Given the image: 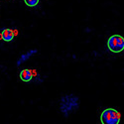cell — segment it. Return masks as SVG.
Here are the masks:
<instances>
[{
	"label": "cell",
	"instance_id": "obj_1",
	"mask_svg": "<svg viewBox=\"0 0 124 124\" xmlns=\"http://www.w3.org/2000/svg\"><path fill=\"white\" fill-rule=\"evenodd\" d=\"M79 107V99L75 94L64 95L60 100V109L65 117H69L70 113L76 112Z\"/></svg>",
	"mask_w": 124,
	"mask_h": 124
},
{
	"label": "cell",
	"instance_id": "obj_2",
	"mask_svg": "<svg viewBox=\"0 0 124 124\" xmlns=\"http://www.w3.org/2000/svg\"><path fill=\"white\" fill-rule=\"evenodd\" d=\"M120 113L114 108H106L100 114V121L102 124H119Z\"/></svg>",
	"mask_w": 124,
	"mask_h": 124
},
{
	"label": "cell",
	"instance_id": "obj_3",
	"mask_svg": "<svg viewBox=\"0 0 124 124\" xmlns=\"http://www.w3.org/2000/svg\"><path fill=\"white\" fill-rule=\"evenodd\" d=\"M107 48L112 53H120L124 50V39L120 35H113L107 41Z\"/></svg>",
	"mask_w": 124,
	"mask_h": 124
},
{
	"label": "cell",
	"instance_id": "obj_4",
	"mask_svg": "<svg viewBox=\"0 0 124 124\" xmlns=\"http://www.w3.org/2000/svg\"><path fill=\"white\" fill-rule=\"evenodd\" d=\"M20 78H21V80H23L25 82L30 81L31 79L33 78V73H32V70H29V69H25V70H21V73H20Z\"/></svg>",
	"mask_w": 124,
	"mask_h": 124
},
{
	"label": "cell",
	"instance_id": "obj_5",
	"mask_svg": "<svg viewBox=\"0 0 124 124\" xmlns=\"http://www.w3.org/2000/svg\"><path fill=\"white\" fill-rule=\"evenodd\" d=\"M36 53H37V50H31V51L28 52V53L23 54L21 57L18 59V61H17V66H18V67H19V66H21L23 63H25L27 60H29L31 57H32L34 54H36Z\"/></svg>",
	"mask_w": 124,
	"mask_h": 124
},
{
	"label": "cell",
	"instance_id": "obj_6",
	"mask_svg": "<svg viewBox=\"0 0 124 124\" xmlns=\"http://www.w3.org/2000/svg\"><path fill=\"white\" fill-rule=\"evenodd\" d=\"M1 37L5 42H10L14 38V32L11 29H4L1 33Z\"/></svg>",
	"mask_w": 124,
	"mask_h": 124
},
{
	"label": "cell",
	"instance_id": "obj_7",
	"mask_svg": "<svg viewBox=\"0 0 124 124\" xmlns=\"http://www.w3.org/2000/svg\"><path fill=\"white\" fill-rule=\"evenodd\" d=\"M24 1H25L26 5H28L30 7H34L39 3L40 0H24Z\"/></svg>",
	"mask_w": 124,
	"mask_h": 124
}]
</instances>
